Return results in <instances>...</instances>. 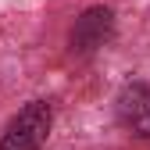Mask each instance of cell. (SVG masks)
I'll return each instance as SVG.
<instances>
[{"mask_svg": "<svg viewBox=\"0 0 150 150\" xmlns=\"http://www.w3.org/2000/svg\"><path fill=\"white\" fill-rule=\"evenodd\" d=\"M54 129V104L29 100L0 132V150H43Z\"/></svg>", "mask_w": 150, "mask_h": 150, "instance_id": "1", "label": "cell"}, {"mask_svg": "<svg viewBox=\"0 0 150 150\" xmlns=\"http://www.w3.org/2000/svg\"><path fill=\"white\" fill-rule=\"evenodd\" d=\"M111 40H115V11L104 4H93L75 18V25L68 32V50L75 57H93Z\"/></svg>", "mask_w": 150, "mask_h": 150, "instance_id": "2", "label": "cell"}, {"mask_svg": "<svg viewBox=\"0 0 150 150\" xmlns=\"http://www.w3.org/2000/svg\"><path fill=\"white\" fill-rule=\"evenodd\" d=\"M132 136H136V139H150V111L132 125Z\"/></svg>", "mask_w": 150, "mask_h": 150, "instance_id": "4", "label": "cell"}, {"mask_svg": "<svg viewBox=\"0 0 150 150\" xmlns=\"http://www.w3.org/2000/svg\"><path fill=\"white\" fill-rule=\"evenodd\" d=\"M146 111H150V82L129 79V82L118 89V97H115V118H118V125L132 129Z\"/></svg>", "mask_w": 150, "mask_h": 150, "instance_id": "3", "label": "cell"}]
</instances>
